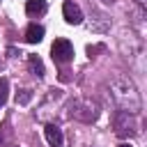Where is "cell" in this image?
<instances>
[{"mask_svg":"<svg viewBox=\"0 0 147 147\" xmlns=\"http://www.w3.org/2000/svg\"><path fill=\"white\" fill-rule=\"evenodd\" d=\"M117 147H131V145H129V142H122V145H117Z\"/></svg>","mask_w":147,"mask_h":147,"instance_id":"obj_14","label":"cell"},{"mask_svg":"<svg viewBox=\"0 0 147 147\" xmlns=\"http://www.w3.org/2000/svg\"><path fill=\"white\" fill-rule=\"evenodd\" d=\"M41 39H44V28L37 25V23H32V25L25 30V41H28V44H39Z\"/></svg>","mask_w":147,"mask_h":147,"instance_id":"obj_7","label":"cell"},{"mask_svg":"<svg viewBox=\"0 0 147 147\" xmlns=\"http://www.w3.org/2000/svg\"><path fill=\"white\" fill-rule=\"evenodd\" d=\"M28 67H30V71L34 74V76H44L46 71H44V62L39 60V55H28Z\"/></svg>","mask_w":147,"mask_h":147,"instance_id":"obj_9","label":"cell"},{"mask_svg":"<svg viewBox=\"0 0 147 147\" xmlns=\"http://www.w3.org/2000/svg\"><path fill=\"white\" fill-rule=\"evenodd\" d=\"M71 119H78V122H85V124H92L96 122L99 117V106L92 101V99H74L69 103V113H67Z\"/></svg>","mask_w":147,"mask_h":147,"instance_id":"obj_2","label":"cell"},{"mask_svg":"<svg viewBox=\"0 0 147 147\" xmlns=\"http://www.w3.org/2000/svg\"><path fill=\"white\" fill-rule=\"evenodd\" d=\"M62 14H64V21H67L69 25H80V23H83V11H80V7H78L76 2H71V0H67V2L62 5Z\"/></svg>","mask_w":147,"mask_h":147,"instance_id":"obj_5","label":"cell"},{"mask_svg":"<svg viewBox=\"0 0 147 147\" xmlns=\"http://www.w3.org/2000/svg\"><path fill=\"white\" fill-rule=\"evenodd\" d=\"M51 57H53L55 64H67V62H71V60H74V46H71V41L64 39V37L55 39L53 46H51Z\"/></svg>","mask_w":147,"mask_h":147,"instance_id":"obj_4","label":"cell"},{"mask_svg":"<svg viewBox=\"0 0 147 147\" xmlns=\"http://www.w3.org/2000/svg\"><path fill=\"white\" fill-rule=\"evenodd\" d=\"M103 5H115V0H101Z\"/></svg>","mask_w":147,"mask_h":147,"instance_id":"obj_13","label":"cell"},{"mask_svg":"<svg viewBox=\"0 0 147 147\" xmlns=\"http://www.w3.org/2000/svg\"><path fill=\"white\" fill-rule=\"evenodd\" d=\"M7 92H9V83H7V78H2L0 80V106L7 101Z\"/></svg>","mask_w":147,"mask_h":147,"instance_id":"obj_11","label":"cell"},{"mask_svg":"<svg viewBox=\"0 0 147 147\" xmlns=\"http://www.w3.org/2000/svg\"><path fill=\"white\" fill-rule=\"evenodd\" d=\"M30 99H32V92H30V90H21V92L16 94V103H18V106L30 103Z\"/></svg>","mask_w":147,"mask_h":147,"instance_id":"obj_10","label":"cell"},{"mask_svg":"<svg viewBox=\"0 0 147 147\" xmlns=\"http://www.w3.org/2000/svg\"><path fill=\"white\" fill-rule=\"evenodd\" d=\"M44 136H46V140H48L51 147H62V142H64L62 131H60L55 124H46V126H44Z\"/></svg>","mask_w":147,"mask_h":147,"instance_id":"obj_6","label":"cell"},{"mask_svg":"<svg viewBox=\"0 0 147 147\" xmlns=\"http://www.w3.org/2000/svg\"><path fill=\"white\" fill-rule=\"evenodd\" d=\"M113 129L119 138H126V136H136L138 133V124L133 119V115L124 113V110H117L115 117H113Z\"/></svg>","mask_w":147,"mask_h":147,"instance_id":"obj_3","label":"cell"},{"mask_svg":"<svg viewBox=\"0 0 147 147\" xmlns=\"http://www.w3.org/2000/svg\"><path fill=\"white\" fill-rule=\"evenodd\" d=\"M25 11L30 16H41L46 11V0H28L25 2Z\"/></svg>","mask_w":147,"mask_h":147,"instance_id":"obj_8","label":"cell"},{"mask_svg":"<svg viewBox=\"0 0 147 147\" xmlns=\"http://www.w3.org/2000/svg\"><path fill=\"white\" fill-rule=\"evenodd\" d=\"M0 140H2V126H0Z\"/></svg>","mask_w":147,"mask_h":147,"instance_id":"obj_15","label":"cell"},{"mask_svg":"<svg viewBox=\"0 0 147 147\" xmlns=\"http://www.w3.org/2000/svg\"><path fill=\"white\" fill-rule=\"evenodd\" d=\"M136 5L138 7H145V0H136Z\"/></svg>","mask_w":147,"mask_h":147,"instance_id":"obj_12","label":"cell"},{"mask_svg":"<svg viewBox=\"0 0 147 147\" xmlns=\"http://www.w3.org/2000/svg\"><path fill=\"white\" fill-rule=\"evenodd\" d=\"M110 96L115 99L117 108L129 113V115H138L142 110V99L140 92L136 87V83L131 78H117L110 83Z\"/></svg>","mask_w":147,"mask_h":147,"instance_id":"obj_1","label":"cell"}]
</instances>
